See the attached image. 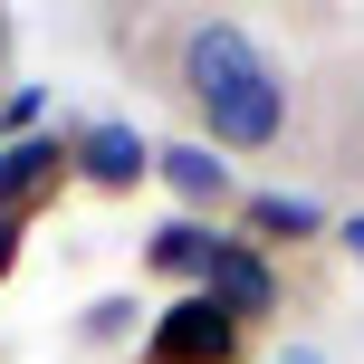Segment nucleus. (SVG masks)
<instances>
[{"label": "nucleus", "instance_id": "1", "mask_svg": "<svg viewBox=\"0 0 364 364\" xmlns=\"http://www.w3.org/2000/svg\"><path fill=\"white\" fill-rule=\"evenodd\" d=\"M250 77H269V48H259L240 19H201V29H182V96H192L201 115L230 106Z\"/></svg>", "mask_w": 364, "mask_h": 364}, {"label": "nucleus", "instance_id": "2", "mask_svg": "<svg viewBox=\"0 0 364 364\" xmlns=\"http://www.w3.org/2000/svg\"><path fill=\"white\" fill-rule=\"evenodd\" d=\"M240 346H250V326H240L230 307H211L201 288H182L144 326V364H240Z\"/></svg>", "mask_w": 364, "mask_h": 364}, {"label": "nucleus", "instance_id": "3", "mask_svg": "<svg viewBox=\"0 0 364 364\" xmlns=\"http://www.w3.org/2000/svg\"><path fill=\"white\" fill-rule=\"evenodd\" d=\"M68 182H77V134H19V144H0V220H29Z\"/></svg>", "mask_w": 364, "mask_h": 364}, {"label": "nucleus", "instance_id": "4", "mask_svg": "<svg viewBox=\"0 0 364 364\" xmlns=\"http://www.w3.org/2000/svg\"><path fill=\"white\" fill-rule=\"evenodd\" d=\"M201 297H211V307H230L240 326L278 316V269H269V250H259V240H230V230H220L211 269H201Z\"/></svg>", "mask_w": 364, "mask_h": 364}, {"label": "nucleus", "instance_id": "5", "mask_svg": "<svg viewBox=\"0 0 364 364\" xmlns=\"http://www.w3.org/2000/svg\"><path fill=\"white\" fill-rule=\"evenodd\" d=\"M144 173H154V144H144L134 125L96 115V125L77 134V182H87V192H134Z\"/></svg>", "mask_w": 364, "mask_h": 364}, {"label": "nucleus", "instance_id": "6", "mask_svg": "<svg viewBox=\"0 0 364 364\" xmlns=\"http://www.w3.org/2000/svg\"><path fill=\"white\" fill-rule=\"evenodd\" d=\"M154 173L182 192V211H192V220H201V211H220V201H240V173L220 164L211 144H154Z\"/></svg>", "mask_w": 364, "mask_h": 364}, {"label": "nucleus", "instance_id": "7", "mask_svg": "<svg viewBox=\"0 0 364 364\" xmlns=\"http://www.w3.org/2000/svg\"><path fill=\"white\" fill-rule=\"evenodd\" d=\"M211 250H220V230H211V220L173 211L164 230L144 240V269H154V278H182V288H201V269H211Z\"/></svg>", "mask_w": 364, "mask_h": 364}, {"label": "nucleus", "instance_id": "8", "mask_svg": "<svg viewBox=\"0 0 364 364\" xmlns=\"http://www.w3.org/2000/svg\"><path fill=\"white\" fill-rule=\"evenodd\" d=\"M240 230H250L259 250H278V240H316L326 211H316L307 192H240Z\"/></svg>", "mask_w": 364, "mask_h": 364}, {"label": "nucleus", "instance_id": "9", "mask_svg": "<svg viewBox=\"0 0 364 364\" xmlns=\"http://www.w3.org/2000/svg\"><path fill=\"white\" fill-rule=\"evenodd\" d=\"M134 326H154V316L134 307V297H96V307H87V326H77V336H87V346H115V336H134Z\"/></svg>", "mask_w": 364, "mask_h": 364}, {"label": "nucleus", "instance_id": "10", "mask_svg": "<svg viewBox=\"0 0 364 364\" xmlns=\"http://www.w3.org/2000/svg\"><path fill=\"white\" fill-rule=\"evenodd\" d=\"M346 250H355V259H364V211H355V220H346Z\"/></svg>", "mask_w": 364, "mask_h": 364}, {"label": "nucleus", "instance_id": "11", "mask_svg": "<svg viewBox=\"0 0 364 364\" xmlns=\"http://www.w3.org/2000/svg\"><path fill=\"white\" fill-rule=\"evenodd\" d=\"M0 68H10V19H0Z\"/></svg>", "mask_w": 364, "mask_h": 364}, {"label": "nucleus", "instance_id": "12", "mask_svg": "<svg viewBox=\"0 0 364 364\" xmlns=\"http://www.w3.org/2000/svg\"><path fill=\"white\" fill-rule=\"evenodd\" d=\"M0 144H10V125H0Z\"/></svg>", "mask_w": 364, "mask_h": 364}, {"label": "nucleus", "instance_id": "13", "mask_svg": "<svg viewBox=\"0 0 364 364\" xmlns=\"http://www.w3.org/2000/svg\"><path fill=\"white\" fill-rule=\"evenodd\" d=\"M297 364H307V355H297Z\"/></svg>", "mask_w": 364, "mask_h": 364}, {"label": "nucleus", "instance_id": "14", "mask_svg": "<svg viewBox=\"0 0 364 364\" xmlns=\"http://www.w3.org/2000/svg\"><path fill=\"white\" fill-rule=\"evenodd\" d=\"M355 115H364V106H355Z\"/></svg>", "mask_w": 364, "mask_h": 364}]
</instances>
